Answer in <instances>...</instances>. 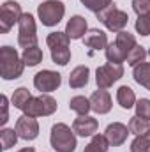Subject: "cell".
Instances as JSON below:
<instances>
[{
    "label": "cell",
    "mask_w": 150,
    "mask_h": 152,
    "mask_svg": "<svg viewBox=\"0 0 150 152\" xmlns=\"http://www.w3.org/2000/svg\"><path fill=\"white\" fill-rule=\"evenodd\" d=\"M62 85V75L51 69H42L34 76V87L41 94H50Z\"/></svg>",
    "instance_id": "9c48e42d"
},
{
    "label": "cell",
    "mask_w": 150,
    "mask_h": 152,
    "mask_svg": "<svg viewBox=\"0 0 150 152\" xmlns=\"http://www.w3.org/2000/svg\"><path fill=\"white\" fill-rule=\"evenodd\" d=\"M0 103H2V118H0V124L4 126L9 120V101H7V96H2Z\"/></svg>",
    "instance_id": "e575fe53"
},
{
    "label": "cell",
    "mask_w": 150,
    "mask_h": 152,
    "mask_svg": "<svg viewBox=\"0 0 150 152\" xmlns=\"http://www.w3.org/2000/svg\"><path fill=\"white\" fill-rule=\"evenodd\" d=\"M117 103L124 108V110H131L133 106H136V94L131 87L122 85L117 90Z\"/></svg>",
    "instance_id": "e0dca14e"
},
{
    "label": "cell",
    "mask_w": 150,
    "mask_h": 152,
    "mask_svg": "<svg viewBox=\"0 0 150 152\" xmlns=\"http://www.w3.org/2000/svg\"><path fill=\"white\" fill-rule=\"evenodd\" d=\"M51 58H53V62L58 64V66H67L69 60H71V50H69V46L53 48V50H51Z\"/></svg>",
    "instance_id": "f546056e"
},
{
    "label": "cell",
    "mask_w": 150,
    "mask_h": 152,
    "mask_svg": "<svg viewBox=\"0 0 150 152\" xmlns=\"http://www.w3.org/2000/svg\"><path fill=\"white\" fill-rule=\"evenodd\" d=\"M87 30H88V25H87V20L79 14L73 16L67 25H66V34L71 39H83L87 36Z\"/></svg>",
    "instance_id": "9a60e30c"
},
{
    "label": "cell",
    "mask_w": 150,
    "mask_h": 152,
    "mask_svg": "<svg viewBox=\"0 0 150 152\" xmlns=\"http://www.w3.org/2000/svg\"><path fill=\"white\" fill-rule=\"evenodd\" d=\"M18 152H36L32 147H25V149H21V151H18Z\"/></svg>",
    "instance_id": "d590c367"
},
{
    "label": "cell",
    "mask_w": 150,
    "mask_h": 152,
    "mask_svg": "<svg viewBox=\"0 0 150 152\" xmlns=\"http://www.w3.org/2000/svg\"><path fill=\"white\" fill-rule=\"evenodd\" d=\"M136 115L138 117H141V118H147L150 120V99H140V101H136Z\"/></svg>",
    "instance_id": "1f68e13d"
},
{
    "label": "cell",
    "mask_w": 150,
    "mask_h": 152,
    "mask_svg": "<svg viewBox=\"0 0 150 152\" xmlns=\"http://www.w3.org/2000/svg\"><path fill=\"white\" fill-rule=\"evenodd\" d=\"M88 11H92V12H101V11H104L106 7H110L113 4V0H79Z\"/></svg>",
    "instance_id": "4dcf8cb0"
},
{
    "label": "cell",
    "mask_w": 150,
    "mask_h": 152,
    "mask_svg": "<svg viewBox=\"0 0 150 152\" xmlns=\"http://www.w3.org/2000/svg\"><path fill=\"white\" fill-rule=\"evenodd\" d=\"M145 58H147V50H145L143 46L136 44V46L127 53V60H125V62H127L131 67H136L138 64L145 62Z\"/></svg>",
    "instance_id": "f1b7e54d"
},
{
    "label": "cell",
    "mask_w": 150,
    "mask_h": 152,
    "mask_svg": "<svg viewBox=\"0 0 150 152\" xmlns=\"http://www.w3.org/2000/svg\"><path fill=\"white\" fill-rule=\"evenodd\" d=\"M95 16H97V20H99L110 32H117V34L122 32V30L127 27V21H129L127 12L122 11V9H118L115 4H111L110 7H106L104 11L97 12Z\"/></svg>",
    "instance_id": "277c9868"
},
{
    "label": "cell",
    "mask_w": 150,
    "mask_h": 152,
    "mask_svg": "<svg viewBox=\"0 0 150 152\" xmlns=\"http://www.w3.org/2000/svg\"><path fill=\"white\" fill-rule=\"evenodd\" d=\"M104 55H106V60L111 64H124L127 60V53L122 48H118V44L115 41L108 44V48L104 50Z\"/></svg>",
    "instance_id": "d6986e66"
},
{
    "label": "cell",
    "mask_w": 150,
    "mask_h": 152,
    "mask_svg": "<svg viewBox=\"0 0 150 152\" xmlns=\"http://www.w3.org/2000/svg\"><path fill=\"white\" fill-rule=\"evenodd\" d=\"M69 108L78 115H88V112L92 110V104H90L88 97H85V96H74L69 101Z\"/></svg>",
    "instance_id": "7402d4cb"
},
{
    "label": "cell",
    "mask_w": 150,
    "mask_h": 152,
    "mask_svg": "<svg viewBox=\"0 0 150 152\" xmlns=\"http://www.w3.org/2000/svg\"><path fill=\"white\" fill-rule=\"evenodd\" d=\"M23 12H21V5L14 0H7L2 4V9H0V32L2 34H7L14 23H20Z\"/></svg>",
    "instance_id": "52a82bcc"
},
{
    "label": "cell",
    "mask_w": 150,
    "mask_h": 152,
    "mask_svg": "<svg viewBox=\"0 0 150 152\" xmlns=\"http://www.w3.org/2000/svg\"><path fill=\"white\" fill-rule=\"evenodd\" d=\"M25 62L18 55V51L11 46L0 48V76L4 80H16L23 75Z\"/></svg>",
    "instance_id": "6da1fadb"
},
{
    "label": "cell",
    "mask_w": 150,
    "mask_h": 152,
    "mask_svg": "<svg viewBox=\"0 0 150 152\" xmlns=\"http://www.w3.org/2000/svg\"><path fill=\"white\" fill-rule=\"evenodd\" d=\"M21 58H23L25 66L34 67V66H37L39 62H42V50H41L39 46L25 48V50H23V53H21Z\"/></svg>",
    "instance_id": "44dd1931"
},
{
    "label": "cell",
    "mask_w": 150,
    "mask_h": 152,
    "mask_svg": "<svg viewBox=\"0 0 150 152\" xmlns=\"http://www.w3.org/2000/svg\"><path fill=\"white\" fill-rule=\"evenodd\" d=\"M149 20H150V14H149Z\"/></svg>",
    "instance_id": "8d00e7d4"
},
{
    "label": "cell",
    "mask_w": 150,
    "mask_h": 152,
    "mask_svg": "<svg viewBox=\"0 0 150 152\" xmlns=\"http://www.w3.org/2000/svg\"><path fill=\"white\" fill-rule=\"evenodd\" d=\"M133 9L138 16L150 14V0H133Z\"/></svg>",
    "instance_id": "836d02e7"
},
{
    "label": "cell",
    "mask_w": 150,
    "mask_h": 152,
    "mask_svg": "<svg viewBox=\"0 0 150 152\" xmlns=\"http://www.w3.org/2000/svg\"><path fill=\"white\" fill-rule=\"evenodd\" d=\"M115 42H117V44H118V48H122L125 53H129V51L138 44V42H136V37H134L133 34L125 32V30H122V32H118V34H117Z\"/></svg>",
    "instance_id": "4316f807"
},
{
    "label": "cell",
    "mask_w": 150,
    "mask_h": 152,
    "mask_svg": "<svg viewBox=\"0 0 150 152\" xmlns=\"http://www.w3.org/2000/svg\"><path fill=\"white\" fill-rule=\"evenodd\" d=\"M124 76V66L122 64H104L101 67H97L95 71V83L99 88H110L115 81H118Z\"/></svg>",
    "instance_id": "ba28073f"
},
{
    "label": "cell",
    "mask_w": 150,
    "mask_h": 152,
    "mask_svg": "<svg viewBox=\"0 0 150 152\" xmlns=\"http://www.w3.org/2000/svg\"><path fill=\"white\" fill-rule=\"evenodd\" d=\"M20 30H18V44L25 50L30 46H37V27L36 20L30 12H23L20 20Z\"/></svg>",
    "instance_id": "8992f818"
},
{
    "label": "cell",
    "mask_w": 150,
    "mask_h": 152,
    "mask_svg": "<svg viewBox=\"0 0 150 152\" xmlns=\"http://www.w3.org/2000/svg\"><path fill=\"white\" fill-rule=\"evenodd\" d=\"M14 129H16L18 136H20L21 140H27V142L36 140V138L39 136V122H37V118L28 117V115H21V117H18Z\"/></svg>",
    "instance_id": "30bf717a"
},
{
    "label": "cell",
    "mask_w": 150,
    "mask_h": 152,
    "mask_svg": "<svg viewBox=\"0 0 150 152\" xmlns=\"http://www.w3.org/2000/svg\"><path fill=\"white\" fill-rule=\"evenodd\" d=\"M73 129L78 136H83V138L94 136L99 129V122H97V118H94L90 115H78V118H74V122H73Z\"/></svg>",
    "instance_id": "8fae6325"
},
{
    "label": "cell",
    "mask_w": 150,
    "mask_h": 152,
    "mask_svg": "<svg viewBox=\"0 0 150 152\" xmlns=\"http://www.w3.org/2000/svg\"><path fill=\"white\" fill-rule=\"evenodd\" d=\"M111 145H110V142H108V138L104 136V134H94L92 136V140L88 142V145L85 147V151L83 152H108Z\"/></svg>",
    "instance_id": "ffe728a7"
},
{
    "label": "cell",
    "mask_w": 150,
    "mask_h": 152,
    "mask_svg": "<svg viewBox=\"0 0 150 152\" xmlns=\"http://www.w3.org/2000/svg\"><path fill=\"white\" fill-rule=\"evenodd\" d=\"M88 76H90V69L87 66L74 67L69 75V87L71 88H83L88 83Z\"/></svg>",
    "instance_id": "2e32d148"
},
{
    "label": "cell",
    "mask_w": 150,
    "mask_h": 152,
    "mask_svg": "<svg viewBox=\"0 0 150 152\" xmlns=\"http://www.w3.org/2000/svg\"><path fill=\"white\" fill-rule=\"evenodd\" d=\"M90 104H92V112H95V113H99V115L110 113V112H111V106H113L110 92L104 90V88L95 90V92L90 96Z\"/></svg>",
    "instance_id": "4fadbf2b"
},
{
    "label": "cell",
    "mask_w": 150,
    "mask_h": 152,
    "mask_svg": "<svg viewBox=\"0 0 150 152\" xmlns=\"http://www.w3.org/2000/svg\"><path fill=\"white\" fill-rule=\"evenodd\" d=\"M133 78L138 85L150 92V62H141L136 67H133Z\"/></svg>",
    "instance_id": "ac0fdd59"
},
{
    "label": "cell",
    "mask_w": 150,
    "mask_h": 152,
    "mask_svg": "<svg viewBox=\"0 0 150 152\" xmlns=\"http://www.w3.org/2000/svg\"><path fill=\"white\" fill-rule=\"evenodd\" d=\"M129 134H131L129 127H127L125 124H122V122H113V124H110V126L106 127V131H104V136L108 138V142H110L111 147H120V145H124Z\"/></svg>",
    "instance_id": "7c38bea8"
},
{
    "label": "cell",
    "mask_w": 150,
    "mask_h": 152,
    "mask_svg": "<svg viewBox=\"0 0 150 152\" xmlns=\"http://www.w3.org/2000/svg\"><path fill=\"white\" fill-rule=\"evenodd\" d=\"M30 99H32L30 90H28L27 87H20V88H16V90H14V94H12V97H11V103H12V106H14V108L23 110V108H25V104H27Z\"/></svg>",
    "instance_id": "603a6c76"
},
{
    "label": "cell",
    "mask_w": 150,
    "mask_h": 152,
    "mask_svg": "<svg viewBox=\"0 0 150 152\" xmlns=\"http://www.w3.org/2000/svg\"><path fill=\"white\" fill-rule=\"evenodd\" d=\"M83 44H85L87 48L94 50V51H99V50H106L110 42H108V36H106L103 30L92 28V30H88L87 36L83 37Z\"/></svg>",
    "instance_id": "5bb4252c"
},
{
    "label": "cell",
    "mask_w": 150,
    "mask_h": 152,
    "mask_svg": "<svg viewBox=\"0 0 150 152\" xmlns=\"http://www.w3.org/2000/svg\"><path fill=\"white\" fill-rule=\"evenodd\" d=\"M131 152H150V129L131 142Z\"/></svg>",
    "instance_id": "83f0119b"
},
{
    "label": "cell",
    "mask_w": 150,
    "mask_h": 152,
    "mask_svg": "<svg viewBox=\"0 0 150 152\" xmlns=\"http://www.w3.org/2000/svg\"><path fill=\"white\" fill-rule=\"evenodd\" d=\"M66 14V5L60 0H46L37 7L39 21L44 27H55L62 21Z\"/></svg>",
    "instance_id": "5b68a950"
},
{
    "label": "cell",
    "mask_w": 150,
    "mask_h": 152,
    "mask_svg": "<svg viewBox=\"0 0 150 152\" xmlns=\"http://www.w3.org/2000/svg\"><path fill=\"white\" fill-rule=\"evenodd\" d=\"M69 42H71V37H69L66 32H51V34L46 37V44L50 46V50L69 46Z\"/></svg>",
    "instance_id": "484cf974"
},
{
    "label": "cell",
    "mask_w": 150,
    "mask_h": 152,
    "mask_svg": "<svg viewBox=\"0 0 150 152\" xmlns=\"http://www.w3.org/2000/svg\"><path fill=\"white\" fill-rule=\"evenodd\" d=\"M58 104L57 101L50 96V94H41L37 97H32L25 108L21 110L23 115H28V117H34V118H39V117H50L57 112Z\"/></svg>",
    "instance_id": "3957f363"
},
{
    "label": "cell",
    "mask_w": 150,
    "mask_h": 152,
    "mask_svg": "<svg viewBox=\"0 0 150 152\" xmlns=\"http://www.w3.org/2000/svg\"><path fill=\"white\" fill-rule=\"evenodd\" d=\"M127 127H129L131 134L138 136V134H143V133H147V131L150 129V120L141 118V117H138V115H134V117H131V120H129Z\"/></svg>",
    "instance_id": "cb8c5ba5"
},
{
    "label": "cell",
    "mask_w": 150,
    "mask_h": 152,
    "mask_svg": "<svg viewBox=\"0 0 150 152\" xmlns=\"http://www.w3.org/2000/svg\"><path fill=\"white\" fill-rule=\"evenodd\" d=\"M136 32L141 34V36H150V20H149V14L147 16H138L136 20Z\"/></svg>",
    "instance_id": "d6a6232c"
},
{
    "label": "cell",
    "mask_w": 150,
    "mask_h": 152,
    "mask_svg": "<svg viewBox=\"0 0 150 152\" xmlns=\"http://www.w3.org/2000/svg\"><path fill=\"white\" fill-rule=\"evenodd\" d=\"M18 133H16V129H9V127H4L2 131H0V143H2V151H9V149H12L16 143H18Z\"/></svg>",
    "instance_id": "d4e9b609"
},
{
    "label": "cell",
    "mask_w": 150,
    "mask_h": 152,
    "mask_svg": "<svg viewBox=\"0 0 150 152\" xmlns=\"http://www.w3.org/2000/svg\"><path fill=\"white\" fill-rule=\"evenodd\" d=\"M50 143L55 152H74L76 151V133L64 122H57L50 133Z\"/></svg>",
    "instance_id": "7a4b0ae2"
}]
</instances>
